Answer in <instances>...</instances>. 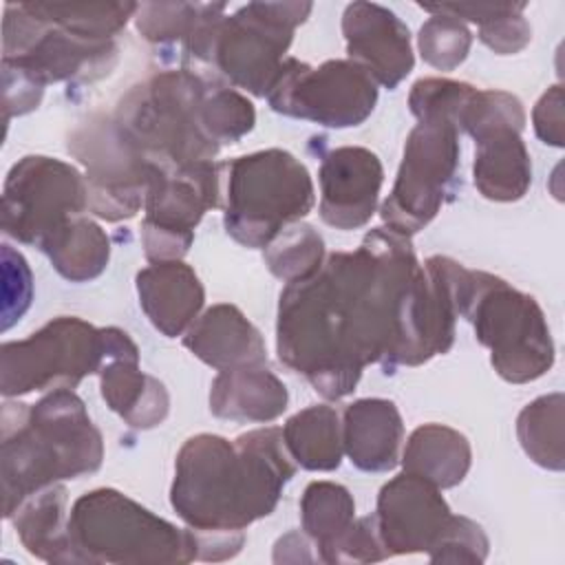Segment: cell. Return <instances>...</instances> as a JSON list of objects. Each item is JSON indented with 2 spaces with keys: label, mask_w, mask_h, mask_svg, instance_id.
Segmentation results:
<instances>
[{
  "label": "cell",
  "mask_w": 565,
  "mask_h": 565,
  "mask_svg": "<svg viewBox=\"0 0 565 565\" xmlns=\"http://www.w3.org/2000/svg\"><path fill=\"white\" fill-rule=\"evenodd\" d=\"M68 150L86 166L88 207L121 221L146 201L154 163H150L117 128L115 119H93L68 137Z\"/></svg>",
  "instance_id": "obj_15"
},
{
  "label": "cell",
  "mask_w": 565,
  "mask_h": 565,
  "mask_svg": "<svg viewBox=\"0 0 565 565\" xmlns=\"http://www.w3.org/2000/svg\"><path fill=\"white\" fill-rule=\"evenodd\" d=\"M117 62L113 40L95 42L49 24L24 9L4 7L2 64L46 86L51 82H90L110 73Z\"/></svg>",
  "instance_id": "obj_13"
},
{
  "label": "cell",
  "mask_w": 565,
  "mask_h": 565,
  "mask_svg": "<svg viewBox=\"0 0 565 565\" xmlns=\"http://www.w3.org/2000/svg\"><path fill=\"white\" fill-rule=\"evenodd\" d=\"M342 33L351 62L362 66L375 84L395 88L413 71L408 26L391 9L353 2L344 9Z\"/></svg>",
  "instance_id": "obj_17"
},
{
  "label": "cell",
  "mask_w": 565,
  "mask_h": 565,
  "mask_svg": "<svg viewBox=\"0 0 565 565\" xmlns=\"http://www.w3.org/2000/svg\"><path fill=\"white\" fill-rule=\"evenodd\" d=\"M404 424L391 399L366 397L347 406L342 446L351 463L366 472H386L397 463Z\"/></svg>",
  "instance_id": "obj_22"
},
{
  "label": "cell",
  "mask_w": 565,
  "mask_h": 565,
  "mask_svg": "<svg viewBox=\"0 0 565 565\" xmlns=\"http://www.w3.org/2000/svg\"><path fill=\"white\" fill-rule=\"evenodd\" d=\"M472 177L477 190L490 201H516L532 183V163L521 130L501 128L475 141Z\"/></svg>",
  "instance_id": "obj_25"
},
{
  "label": "cell",
  "mask_w": 565,
  "mask_h": 565,
  "mask_svg": "<svg viewBox=\"0 0 565 565\" xmlns=\"http://www.w3.org/2000/svg\"><path fill=\"white\" fill-rule=\"evenodd\" d=\"M139 305L150 322L168 338L190 329L203 307V285L181 260H159L137 274Z\"/></svg>",
  "instance_id": "obj_20"
},
{
  "label": "cell",
  "mask_w": 565,
  "mask_h": 565,
  "mask_svg": "<svg viewBox=\"0 0 565 565\" xmlns=\"http://www.w3.org/2000/svg\"><path fill=\"white\" fill-rule=\"evenodd\" d=\"M22 545L46 563H79L66 519V488L46 486L26 497L11 514Z\"/></svg>",
  "instance_id": "obj_24"
},
{
  "label": "cell",
  "mask_w": 565,
  "mask_h": 565,
  "mask_svg": "<svg viewBox=\"0 0 565 565\" xmlns=\"http://www.w3.org/2000/svg\"><path fill=\"white\" fill-rule=\"evenodd\" d=\"M218 203V168L199 161L172 168H152L146 192L141 241L148 260H181L203 214Z\"/></svg>",
  "instance_id": "obj_14"
},
{
  "label": "cell",
  "mask_w": 565,
  "mask_h": 565,
  "mask_svg": "<svg viewBox=\"0 0 565 565\" xmlns=\"http://www.w3.org/2000/svg\"><path fill=\"white\" fill-rule=\"evenodd\" d=\"M320 218L338 230H355L369 223L382 188V163L375 152L360 146H342L320 163Z\"/></svg>",
  "instance_id": "obj_18"
},
{
  "label": "cell",
  "mask_w": 565,
  "mask_h": 565,
  "mask_svg": "<svg viewBox=\"0 0 565 565\" xmlns=\"http://www.w3.org/2000/svg\"><path fill=\"white\" fill-rule=\"evenodd\" d=\"M88 207L86 179L60 159L29 154L7 174L2 190V230L20 243L42 249L68 221Z\"/></svg>",
  "instance_id": "obj_11"
},
{
  "label": "cell",
  "mask_w": 565,
  "mask_h": 565,
  "mask_svg": "<svg viewBox=\"0 0 565 565\" xmlns=\"http://www.w3.org/2000/svg\"><path fill=\"white\" fill-rule=\"evenodd\" d=\"M475 86L466 82L426 77L413 84L408 106L417 119H446L457 128Z\"/></svg>",
  "instance_id": "obj_37"
},
{
  "label": "cell",
  "mask_w": 565,
  "mask_h": 565,
  "mask_svg": "<svg viewBox=\"0 0 565 565\" xmlns=\"http://www.w3.org/2000/svg\"><path fill=\"white\" fill-rule=\"evenodd\" d=\"M470 457L466 435L444 424H424L411 433L402 466L404 472L417 475L437 488H452L468 475Z\"/></svg>",
  "instance_id": "obj_26"
},
{
  "label": "cell",
  "mask_w": 565,
  "mask_h": 565,
  "mask_svg": "<svg viewBox=\"0 0 565 565\" xmlns=\"http://www.w3.org/2000/svg\"><path fill=\"white\" fill-rule=\"evenodd\" d=\"M534 130L543 143L563 146V88L561 84L552 86L543 97L536 102L532 113Z\"/></svg>",
  "instance_id": "obj_42"
},
{
  "label": "cell",
  "mask_w": 565,
  "mask_h": 565,
  "mask_svg": "<svg viewBox=\"0 0 565 565\" xmlns=\"http://www.w3.org/2000/svg\"><path fill=\"white\" fill-rule=\"evenodd\" d=\"M183 344L216 371L267 362L260 331L234 305L210 307L190 324Z\"/></svg>",
  "instance_id": "obj_21"
},
{
  "label": "cell",
  "mask_w": 565,
  "mask_h": 565,
  "mask_svg": "<svg viewBox=\"0 0 565 565\" xmlns=\"http://www.w3.org/2000/svg\"><path fill=\"white\" fill-rule=\"evenodd\" d=\"M207 84L185 68L157 73L121 97L113 119L121 135L154 166L212 161L221 146L207 135L203 121Z\"/></svg>",
  "instance_id": "obj_5"
},
{
  "label": "cell",
  "mask_w": 565,
  "mask_h": 565,
  "mask_svg": "<svg viewBox=\"0 0 565 565\" xmlns=\"http://www.w3.org/2000/svg\"><path fill=\"white\" fill-rule=\"evenodd\" d=\"M525 113L519 102V97L505 93V90H477L470 95L457 130H466L475 141L501 130V128H514L523 130Z\"/></svg>",
  "instance_id": "obj_34"
},
{
  "label": "cell",
  "mask_w": 565,
  "mask_h": 565,
  "mask_svg": "<svg viewBox=\"0 0 565 565\" xmlns=\"http://www.w3.org/2000/svg\"><path fill=\"white\" fill-rule=\"evenodd\" d=\"M106 353L104 329L60 316L26 340L2 344L0 391L4 397L46 388H73L88 373H99Z\"/></svg>",
  "instance_id": "obj_9"
},
{
  "label": "cell",
  "mask_w": 565,
  "mask_h": 565,
  "mask_svg": "<svg viewBox=\"0 0 565 565\" xmlns=\"http://www.w3.org/2000/svg\"><path fill=\"white\" fill-rule=\"evenodd\" d=\"M2 82H4V115L7 119L13 115H24L38 108L44 86L24 75L22 71L2 64Z\"/></svg>",
  "instance_id": "obj_41"
},
{
  "label": "cell",
  "mask_w": 565,
  "mask_h": 565,
  "mask_svg": "<svg viewBox=\"0 0 565 565\" xmlns=\"http://www.w3.org/2000/svg\"><path fill=\"white\" fill-rule=\"evenodd\" d=\"M294 472L280 428H256L234 441L210 433L190 437L177 455L170 503L194 532L199 558L238 554L243 530L274 512Z\"/></svg>",
  "instance_id": "obj_2"
},
{
  "label": "cell",
  "mask_w": 565,
  "mask_h": 565,
  "mask_svg": "<svg viewBox=\"0 0 565 565\" xmlns=\"http://www.w3.org/2000/svg\"><path fill=\"white\" fill-rule=\"evenodd\" d=\"M68 532L79 563H188L199 558L194 532L159 519L113 488L73 503Z\"/></svg>",
  "instance_id": "obj_7"
},
{
  "label": "cell",
  "mask_w": 565,
  "mask_h": 565,
  "mask_svg": "<svg viewBox=\"0 0 565 565\" xmlns=\"http://www.w3.org/2000/svg\"><path fill=\"white\" fill-rule=\"evenodd\" d=\"M457 316L452 258L430 256L422 267L408 236L375 227L355 252L287 282L276 349L322 397L340 399L366 364L417 366L446 353Z\"/></svg>",
  "instance_id": "obj_1"
},
{
  "label": "cell",
  "mask_w": 565,
  "mask_h": 565,
  "mask_svg": "<svg viewBox=\"0 0 565 565\" xmlns=\"http://www.w3.org/2000/svg\"><path fill=\"white\" fill-rule=\"evenodd\" d=\"M42 252L66 280L84 282L97 278L106 269L110 243L97 223L75 216L42 245Z\"/></svg>",
  "instance_id": "obj_28"
},
{
  "label": "cell",
  "mask_w": 565,
  "mask_h": 565,
  "mask_svg": "<svg viewBox=\"0 0 565 565\" xmlns=\"http://www.w3.org/2000/svg\"><path fill=\"white\" fill-rule=\"evenodd\" d=\"M457 311L466 316L477 340L490 349L494 371L523 384L541 377L554 364V342L536 300L505 280L455 267Z\"/></svg>",
  "instance_id": "obj_6"
},
{
  "label": "cell",
  "mask_w": 565,
  "mask_h": 565,
  "mask_svg": "<svg viewBox=\"0 0 565 565\" xmlns=\"http://www.w3.org/2000/svg\"><path fill=\"white\" fill-rule=\"evenodd\" d=\"M35 18L73 35L108 42L137 13L135 2H22Z\"/></svg>",
  "instance_id": "obj_29"
},
{
  "label": "cell",
  "mask_w": 565,
  "mask_h": 565,
  "mask_svg": "<svg viewBox=\"0 0 565 565\" xmlns=\"http://www.w3.org/2000/svg\"><path fill=\"white\" fill-rule=\"evenodd\" d=\"M106 353L99 369L102 397L135 428L159 426L170 406L166 386L139 369V349L117 327L104 329Z\"/></svg>",
  "instance_id": "obj_19"
},
{
  "label": "cell",
  "mask_w": 565,
  "mask_h": 565,
  "mask_svg": "<svg viewBox=\"0 0 565 565\" xmlns=\"http://www.w3.org/2000/svg\"><path fill=\"white\" fill-rule=\"evenodd\" d=\"M276 113L329 128L360 126L375 108V79L351 60H329L318 68L287 57L267 93Z\"/></svg>",
  "instance_id": "obj_12"
},
{
  "label": "cell",
  "mask_w": 565,
  "mask_h": 565,
  "mask_svg": "<svg viewBox=\"0 0 565 565\" xmlns=\"http://www.w3.org/2000/svg\"><path fill=\"white\" fill-rule=\"evenodd\" d=\"M428 554L433 563H483L488 556V536L472 519L452 514Z\"/></svg>",
  "instance_id": "obj_38"
},
{
  "label": "cell",
  "mask_w": 565,
  "mask_h": 565,
  "mask_svg": "<svg viewBox=\"0 0 565 565\" xmlns=\"http://www.w3.org/2000/svg\"><path fill=\"white\" fill-rule=\"evenodd\" d=\"M203 121L207 135L218 143H234L254 128L256 110L247 97L221 86L207 84L203 99Z\"/></svg>",
  "instance_id": "obj_33"
},
{
  "label": "cell",
  "mask_w": 565,
  "mask_h": 565,
  "mask_svg": "<svg viewBox=\"0 0 565 565\" xmlns=\"http://www.w3.org/2000/svg\"><path fill=\"white\" fill-rule=\"evenodd\" d=\"M282 439L294 461L307 470H335L342 461V426L329 404L309 406L289 417Z\"/></svg>",
  "instance_id": "obj_27"
},
{
  "label": "cell",
  "mask_w": 565,
  "mask_h": 565,
  "mask_svg": "<svg viewBox=\"0 0 565 565\" xmlns=\"http://www.w3.org/2000/svg\"><path fill=\"white\" fill-rule=\"evenodd\" d=\"M516 435L534 463L563 470V393L543 395L527 404L516 419Z\"/></svg>",
  "instance_id": "obj_30"
},
{
  "label": "cell",
  "mask_w": 565,
  "mask_h": 565,
  "mask_svg": "<svg viewBox=\"0 0 565 565\" xmlns=\"http://www.w3.org/2000/svg\"><path fill=\"white\" fill-rule=\"evenodd\" d=\"M457 132L446 119H419L411 130L395 185L382 205V221L388 230L411 236L437 216L455 188Z\"/></svg>",
  "instance_id": "obj_10"
},
{
  "label": "cell",
  "mask_w": 565,
  "mask_h": 565,
  "mask_svg": "<svg viewBox=\"0 0 565 565\" xmlns=\"http://www.w3.org/2000/svg\"><path fill=\"white\" fill-rule=\"evenodd\" d=\"M210 4L192 2H148L137 9V31L150 42L188 40Z\"/></svg>",
  "instance_id": "obj_36"
},
{
  "label": "cell",
  "mask_w": 565,
  "mask_h": 565,
  "mask_svg": "<svg viewBox=\"0 0 565 565\" xmlns=\"http://www.w3.org/2000/svg\"><path fill=\"white\" fill-rule=\"evenodd\" d=\"M324 256L322 236L305 223L287 225L265 249L267 267L285 282L302 280L311 276Z\"/></svg>",
  "instance_id": "obj_32"
},
{
  "label": "cell",
  "mask_w": 565,
  "mask_h": 565,
  "mask_svg": "<svg viewBox=\"0 0 565 565\" xmlns=\"http://www.w3.org/2000/svg\"><path fill=\"white\" fill-rule=\"evenodd\" d=\"M450 516L439 488L411 472L384 483L377 497L375 523L388 556L428 552Z\"/></svg>",
  "instance_id": "obj_16"
},
{
  "label": "cell",
  "mask_w": 565,
  "mask_h": 565,
  "mask_svg": "<svg viewBox=\"0 0 565 565\" xmlns=\"http://www.w3.org/2000/svg\"><path fill=\"white\" fill-rule=\"evenodd\" d=\"M386 547L380 539L375 514L353 519V523L331 543L320 547V561L324 563H369L386 558Z\"/></svg>",
  "instance_id": "obj_39"
},
{
  "label": "cell",
  "mask_w": 565,
  "mask_h": 565,
  "mask_svg": "<svg viewBox=\"0 0 565 565\" xmlns=\"http://www.w3.org/2000/svg\"><path fill=\"white\" fill-rule=\"evenodd\" d=\"M287 399L285 384L265 364H247L214 377L210 411L234 422H271L282 415Z\"/></svg>",
  "instance_id": "obj_23"
},
{
  "label": "cell",
  "mask_w": 565,
  "mask_h": 565,
  "mask_svg": "<svg viewBox=\"0 0 565 565\" xmlns=\"http://www.w3.org/2000/svg\"><path fill=\"white\" fill-rule=\"evenodd\" d=\"M302 530L318 547L338 539L355 519V503L351 492L331 481H313L307 486L302 501Z\"/></svg>",
  "instance_id": "obj_31"
},
{
  "label": "cell",
  "mask_w": 565,
  "mask_h": 565,
  "mask_svg": "<svg viewBox=\"0 0 565 565\" xmlns=\"http://www.w3.org/2000/svg\"><path fill=\"white\" fill-rule=\"evenodd\" d=\"M225 168V230L245 247H267L313 207L311 177L287 150L252 152Z\"/></svg>",
  "instance_id": "obj_8"
},
{
  "label": "cell",
  "mask_w": 565,
  "mask_h": 565,
  "mask_svg": "<svg viewBox=\"0 0 565 565\" xmlns=\"http://www.w3.org/2000/svg\"><path fill=\"white\" fill-rule=\"evenodd\" d=\"M417 44L426 64L439 71H452L468 57L472 35L461 20L448 13H433L422 24Z\"/></svg>",
  "instance_id": "obj_35"
},
{
  "label": "cell",
  "mask_w": 565,
  "mask_h": 565,
  "mask_svg": "<svg viewBox=\"0 0 565 565\" xmlns=\"http://www.w3.org/2000/svg\"><path fill=\"white\" fill-rule=\"evenodd\" d=\"M525 4H510L503 13L479 26V40L499 55L519 53L532 38V29L523 18Z\"/></svg>",
  "instance_id": "obj_40"
},
{
  "label": "cell",
  "mask_w": 565,
  "mask_h": 565,
  "mask_svg": "<svg viewBox=\"0 0 565 565\" xmlns=\"http://www.w3.org/2000/svg\"><path fill=\"white\" fill-rule=\"evenodd\" d=\"M210 4L188 35L185 53L214 64L234 86L267 95L287 60L294 29L311 13V2H249L232 15Z\"/></svg>",
  "instance_id": "obj_4"
},
{
  "label": "cell",
  "mask_w": 565,
  "mask_h": 565,
  "mask_svg": "<svg viewBox=\"0 0 565 565\" xmlns=\"http://www.w3.org/2000/svg\"><path fill=\"white\" fill-rule=\"evenodd\" d=\"M2 494L4 516L33 492L90 475L102 466L104 444L71 388H55L35 404L2 406Z\"/></svg>",
  "instance_id": "obj_3"
}]
</instances>
